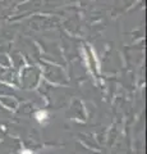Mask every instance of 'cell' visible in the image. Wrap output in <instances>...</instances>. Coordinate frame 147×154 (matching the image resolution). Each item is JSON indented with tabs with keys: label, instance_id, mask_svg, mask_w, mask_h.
Segmentation results:
<instances>
[{
	"label": "cell",
	"instance_id": "obj_1",
	"mask_svg": "<svg viewBox=\"0 0 147 154\" xmlns=\"http://www.w3.org/2000/svg\"><path fill=\"white\" fill-rule=\"evenodd\" d=\"M22 154H32V152H31V150H28V149H25V150L22 152Z\"/></svg>",
	"mask_w": 147,
	"mask_h": 154
}]
</instances>
